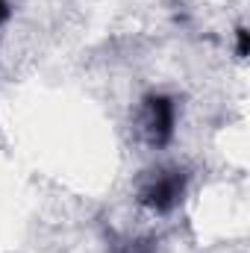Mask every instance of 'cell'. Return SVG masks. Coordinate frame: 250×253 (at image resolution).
Listing matches in <instances>:
<instances>
[{
    "instance_id": "obj_1",
    "label": "cell",
    "mask_w": 250,
    "mask_h": 253,
    "mask_svg": "<svg viewBox=\"0 0 250 253\" xmlns=\"http://www.w3.org/2000/svg\"><path fill=\"white\" fill-rule=\"evenodd\" d=\"M188 191V171L180 165H156L144 171L135 183V200L153 215L174 212Z\"/></svg>"
},
{
    "instance_id": "obj_2",
    "label": "cell",
    "mask_w": 250,
    "mask_h": 253,
    "mask_svg": "<svg viewBox=\"0 0 250 253\" xmlns=\"http://www.w3.org/2000/svg\"><path fill=\"white\" fill-rule=\"evenodd\" d=\"M138 132L153 150L168 147L177 132V100L165 91L144 94L138 103Z\"/></svg>"
},
{
    "instance_id": "obj_3",
    "label": "cell",
    "mask_w": 250,
    "mask_h": 253,
    "mask_svg": "<svg viewBox=\"0 0 250 253\" xmlns=\"http://www.w3.org/2000/svg\"><path fill=\"white\" fill-rule=\"evenodd\" d=\"M109 253H156V251H153V245H150V242H141V239H135V242L115 245Z\"/></svg>"
},
{
    "instance_id": "obj_4",
    "label": "cell",
    "mask_w": 250,
    "mask_h": 253,
    "mask_svg": "<svg viewBox=\"0 0 250 253\" xmlns=\"http://www.w3.org/2000/svg\"><path fill=\"white\" fill-rule=\"evenodd\" d=\"M236 36H239L236 53H239V59H245V56H248V30H245V27H239V30H236Z\"/></svg>"
},
{
    "instance_id": "obj_5",
    "label": "cell",
    "mask_w": 250,
    "mask_h": 253,
    "mask_svg": "<svg viewBox=\"0 0 250 253\" xmlns=\"http://www.w3.org/2000/svg\"><path fill=\"white\" fill-rule=\"evenodd\" d=\"M9 15H12V6H9V0H0V27L9 21Z\"/></svg>"
}]
</instances>
